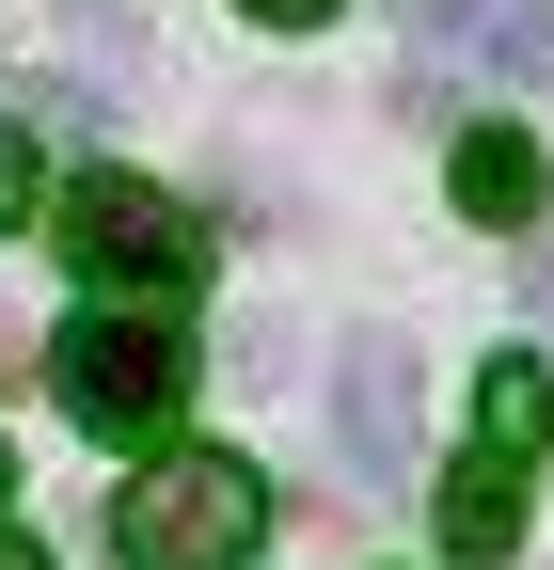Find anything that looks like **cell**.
Here are the masks:
<instances>
[{"instance_id":"6","label":"cell","mask_w":554,"mask_h":570,"mask_svg":"<svg viewBox=\"0 0 554 570\" xmlns=\"http://www.w3.org/2000/svg\"><path fill=\"white\" fill-rule=\"evenodd\" d=\"M444 554H459V570H507V554H523V475L475 460V444L444 460Z\"/></svg>"},{"instance_id":"5","label":"cell","mask_w":554,"mask_h":570,"mask_svg":"<svg viewBox=\"0 0 554 570\" xmlns=\"http://www.w3.org/2000/svg\"><path fill=\"white\" fill-rule=\"evenodd\" d=\"M333 412H349V460L396 491L412 475V348L396 333H349V348H333Z\"/></svg>"},{"instance_id":"10","label":"cell","mask_w":554,"mask_h":570,"mask_svg":"<svg viewBox=\"0 0 554 570\" xmlns=\"http://www.w3.org/2000/svg\"><path fill=\"white\" fill-rule=\"evenodd\" d=\"M254 32H317V17H349V0H238Z\"/></svg>"},{"instance_id":"11","label":"cell","mask_w":554,"mask_h":570,"mask_svg":"<svg viewBox=\"0 0 554 570\" xmlns=\"http://www.w3.org/2000/svg\"><path fill=\"white\" fill-rule=\"evenodd\" d=\"M0 570H48V539H32V523H17V508H0Z\"/></svg>"},{"instance_id":"4","label":"cell","mask_w":554,"mask_h":570,"mask_svg":"<svg viewBox=\"0 0 554 570\" xmlns=\"http://www.w3.org/2000/svg\"><path fill=\"white\" fill-rule=\"evenodd\" d=\"M444 206L459 223H492V238H538V206H554V175H538V127H459L444 142Z\"/></svg>"},{"instance_id":"2","label":"cell","mask_w":554,"mask_h":570,"mask_svg":"<svg viewBox=\"0 0 554 570\" xmlns=\"http://www.w3.org/2000/svg\"><path fill=\"white\" fill-rule=\"evenodd\" d=\"M269 554V475L238 444H159L111 491V570H254Z\"/></svg>"},{"instance_id":"12","label":"cell","mask_w":554,"mask_h":570,"mask_svg":"<svg viewBox=\"0 0 554 570\" xmlns=\"http://www.w3.org/2000/svg\"><path fill=\"white\" fill-rule=\"evenodd\" d=\"M0 491H17V460H0Z\"/></svg>"},{"instance_id":"7","label":"cell","mask_w":554,"mask_h":570,"mask_svg":"<svg viewBox=\"0 0 554 570\" xmlns=\"http://www.w3.org/2000/svg\"><path fill=\"white\" fill-rule=\"evenodd\" d=\"M554 444V365H538V348H492V381H475V460H538Z\"/></svg>"},{"instance_id":"1","label":"cell","mask_w":554,"mask_h":570,"mask_svg":"<svg viewBox=\"0 0 554 570\" xmlns=\"http://www.w3.org/2000/svg\"><path fill=\"white\" fill-rule=\"evenodd\" d=\"M48 254L96 285V317H175L206 285V223L159 190V175H63L48 190Z\"/></svg>"},{"instance_id":"3","label":"cell","mask_w":554,"mask_h":570,"mask_svg":"<svg viewBox=\"0 0 554 570\" xmlns=\"http://www.w3.org/2000/svg\"><path fill=\"white\" fill-rule=\"evenodd\" d=\"M32 365H48V396H63V428L111 444V460H159L175 412H190V333H175V317H96V302H80Z\"/></svg>"},{"instance_id":"9","label":"cell","mask_w":554,"mask_h":570,"mask_svg":"<svg viewBox=\"0 0 554 570\" xmlns=\"http://www.w3.org/2000/svg\"><path fill=\"white\" fill-rule=\"evenodd\" d=\"M32 190H48V175H32V127H0V238L32 223Z\"/></svg>"},{"instance_id":"8","label":"cell","mask_w":554,"mask_h":570,"mask_svg":"<svg viewBox=\"0 0 554 570\" xmlns=\"http://www.w3.org/2000/svg\"><path fill=\"white\" fill-rule=\"evenodd\" d=\"M428 17L492 48V80H507V96H538V80H554V0H428Z\"/></svg>"}]
</instances>
